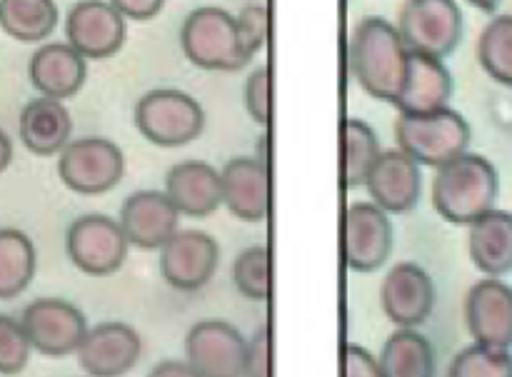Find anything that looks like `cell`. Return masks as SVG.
Segmentation results:
<instances>
[{
  "mask_svg": "<svg viewBox=\"0 0 512 377\" xmlns=\"http://www.w3.org/2000/svg\"><path fill=\"white\" fill-rule=\"evenodd\" d=\"M408 53L398 25L370 15L355 25L348 45V63L360 88L375 100L393 103L403 88Z\"/></svg>",
  "mask_w": 512,
  "mask_h": 377,
  "instance_id": "cell-1",
  "label": "cell"
},
{
  "mask_svg": "<svg viewBox=\"0 0 512 377\" xmlns=\"http://www.w3.org/2000/svg\"><path fill=\"white\" fill-rule=\"evenodd\" d=\"M500 195V175L488 158L463 153L435 168L433 208L453 225H473L495 210Z\"/></svg>",
  "mask_w": 512,
  "mask_h": 377,
  "instance_id": "cell-2",
  "label": "cell"
},
{
  "mask_svg": "<svg viewBox=\"0 0 512 377\" xmlns=\"http://www.w3.org/2000/svg\"><path fill=\"white\" fill-rule=\"evenodd\" d=\"M180 48L195 68L220 70V73H233L253 60L250 50L245 48L235 15L213 5L193 10L183 20Z\"/></svg>",
  "mask_w": 512,
  "mask_h": 377,
  "instance_id": "cell-3",
  "label": "cell"
},
{
  "mask_svg": "<svg viewBox=\"0 0 512 377\" xmlns=\"http://www.w3.org/2000/svg\"><path fill=\"white\" fill-rule=\"evenodd\" d=\"M395 140L418 165L440 168L468 153L473 130L468 120L448 105L430 113H400L395 120Z\"/></svg>",
  "mask_w": 512,
  "mask_h": 377,
  "instance_id": "cell-4",
  "label": "cell"
},
{
  "mask_svg": "<svg viewBox=\"0 0 512 377\" xmlns=\"http://www.w3.org/2000/svg\"><path fill=\"white\" fill-rule=\"evenodd\" d=\"M133 120L148 143L158 148H183L203 135L205 110L183 90L155 88L138 100Z\"/></svg>",
  "mask_w": 512,
  "mask_h": 377,
  "instance_id": "cell-5",
  "label": "cell"
},
{
  "mask_svg": "<svg viewBox=\"0 0 512 377\" xmlns=\"http://www.w3.org/2000/svg\"><path fill=\"white\" fill-rule=\"evenodd\" d=\"M398 33L413 53L445 60L463 40V10L458 0H405Z\"/></svg>",
  "mask_w": 512,
  "mask_h": 377,
  "instance_id": "cell-6",
  "label": "cell"
},
{
  "mask_svg": "<svg viewBox=\"0 0 512 377\" xmlns=\"http://www.w3.org/2000/svg\"><path fill=\"white\" fill-rule=\"evenodd\" d=\"M123 150L108 138L70 140L58 155V175L78 195H103L123 180Z\"/></svg>",
  "mask_w": 512,
  "mask_h": 377,
  "instance_id": "cell-7",
  "label": "cell"
},
{
  "mask_svg": "<svg viewBox=\"0 0 512 377\" xmlns=\"http://www.w3.org/2000/svg\"><path fill=\"white\" fill-rule=\"evenodd\" d=\"M128 238L118 220L108 215H80L65 233L68 258L80 273L108 278L123 268L128 258Z\"/></svg>",
  "mask_w": 512,
  "mask_h": 377,
  "instance_id": "cell-8",
  "label": "cell"
},
{
  "mask_svg": "<svg viewBox=\"0 0 512 377\" xmlns=\"http://www.w3.org/2000/svg\"><path fill=\"white\" fill-rule=\"evenodd\" d=\"M25 333L30 345L45 358H65L78 353L88 335V320L83 310L60 298H38L23 310Z\"/></svg>",
  "mask_w": 512,
  "mask_h": 377,
  "instance_id": "cell-9",
  "label": "cell"
},
{
  "mask_svg": "<svg viewBox=\"0 0 512 377\" xmlns=\"http://www.w3.org/2000/svg\"><path fill=\"white\" fill-rule=\"evenodd\" d=\"M220 265V245L203 230H178L160 248V275L170 288L195 293L213 280Z\"/></svg>",
  "mask_w": 512,
  "mask_h": 377,
  "instance_id": "cell-10",
  "label": "cell"
},
{
  "mask_svg": "<svg viewBox=\"0 0 512 377\" xmlns=\"http://www.w3.org/2000/svg\"><path fill=\"white\" fill-rule=\"evenodd\" d=\"M248 340L225 320H200L185 335V363L200 377H243Z\"/></svg>",
  "mask_w": 512,
  "mask_h": 377,
  "instance_id": "cell-11",
  "label": "cell"
},
{
  "mask_svg": "<svg viewBox=\"0 0 512 377\" xmlns=\"http://www.w3.org/2000/svg\"><path fill=\"white\" fill-rule=\"evenodd\" d=\"M393 253V223L375 203H353L345 210V263L353 273H373Z\"/></svg>",
  "mask_w": 512,
  "mask_h": 377,
  "instance_id": "cell-12",
  "label": "cell"
},
{
  "mask_svg": "<svg viewBox=\"0 0 512 377\" xmlns=\"http://www.w3.org/2000/svg\"><path fill=\"white\" fill-rule=\"evenodd\" d=\"M125 33V18L108 0H80L65 20L68 45L85 60H103L118 53L125 43Z\"/></svg>",
  "mask_w": 512,
  "mask_h": 377,
  "instance_id": "cell-13",
  "label": "cell"
},
{
  "mask_svg": "<svg viewBox=\"0 0 512 377\" xmlns=\"http://www.w3.org/2000/svg\"><path fill=\"white\" fill-rule=\"evenodd\" d=\"M465 325L473 343L512 350V288L500 278H485L465 298Z\"/></svg>",
  "mask_w": 512,
  "mask_h": 377,
  "instance_id": "cell-14",
  "label": "cell"
},
{
  "mask_svg": "<svg viewBox=\"0 0 512 377\" xmlns=\"http://www.w3.org/2000/svg\"><path fill=\"white\" fill-rule=\"evenodd\" d=\"M118 223L133 248L160 250L180 230V213L165 190H138L125 198Z\"/></svg>",
  "mask_w": 512,
  "mask_h": 377,
  "instance_id": "cell-15",
  "label": "cell"
},
{
  "mask_svg": "<svg viewBox=\"0 0 512 377\" xmlns=\"http://www.w3.org/2000/svg\"><path fill=\"white\" fill-rule=\"evenodd\" d=\"M380 303L390 323L415 330L435 308V285L428 270L415 263H398L383 280Z\"/></svg>",
  "mask_w": 512,
  "mask_h": 377,
  "instance_id": "cell-16",
  "label": "cell"
},
{
  "mask_svg": "<svg viewBox=\"0 0 512 377\" xmlns=\"http://www.w3.org/2000/svg\"><path fill=\"white\" fill-rule=\"evenodd\" d=\"M140 353L138 330L125 323H100L88 328L75 355L88 377H123L138 365Z\"/></svg>",
  "mask_w": 512,
  "mask_h": 377,
  "instance_id": "cell-17",
  "label": "cell"
},
{
  "mask_svg": "<svg viewBox=\"0 0 512 377\" xmlns=\"http://www.w3.org/2000/svg\"><path fill=\"white\" fill-rule=\"evenodd\" d=\"M423 165L415 163L400 148L383 150L370 170L365 188L378 208L388 215H405L420 203L423 195Z\"/></svg>",
  "mask_w": 512,
  "mask_h": 377,
  "instance_id": "cell-18",
  "label": "cell"
},
{
  "mask_svg": "<svg viewBox=\"0 0 512 377\" xmlns=\"http://www.w3.org/2000/svg\"><path fill=\"white\" fill-rule=\"evenodd\" d=\"M223 205L243 223H263L270 213V173L258 158H233L220 170Z\"/></svg>",
  "mask_w": 512,
  "mask_h": 377,
  "instance_id": "cell-19",
  "label": "cell"
},
{
  "mask_svg": "<svg viewBox=\"0 0 512 377\" xmlns=\"http://www.w3.org/2000/svg\"><path fill=\"white\" fill-rule=\"evenodd\" d=\"M33 88L43 98L68 100L80 93L88 78V60L68 43L40 45L28 63Z\"/></svg>",
  "mask_w": 512,
  "mask_h": 377,
  "instance_id": "cell-20",
  "label": "cell"
},
{
  "mask_svg": "<svg viewBox=\"0 0 512 377\" xmlns=\"http://www.w3.org/2000/svg\"><path fill=\"white\" fill-rule=\"evenodd\" d=\"M165 195L188 218H208L223 205L220 170L203 160H185L165 175Z\"/></svg>",
  "mask_w": 512,
  "mask_h": 377,
  "instance_id": "cell-21",
  "label": "cell"
},
{
  "mask_svg": "<svg viewBox=\"0 0 512 377\" xmlns=\"http://www.w3.org/2000/svg\"><path fill=\"white\" fill-rule=\"evenodd\" d=\"M453 98V75L440 58L425 53H408L403 88H400L395 108L400 113H430L448 108Z\"/></svg>",
  "mask_w": 512,
  "mask_h": 377,
  "instance_id": "cell-22",
  "label": "cell"
},
{
  "mask_svg": "<svg viewBox=\"0 0 512 377\" xmlns=\"http://www.w3.org/2000/svg\"><path fill=\"white\" fill-rule=\"evenodd\" d=\"M18 135L20 143L33 155H40V158L60 155L73 135V115L65 108L63 100L40 95L20 110Z\"/></svg>",
  "mask_w": 512,
  "mask_h": 377,
  "instance_id": "cell-23",
  "label": "cell"
},
{
  "mask_svg": "<svg viewBox=\"0 0 512 377\" xmlns=\"http://www.w3.org/2000/svg\"><path fill=\"white\" fill-rule=\"evenodd\" d=\"M468 228V250L475 268L488 278L512 273V213L490 210Z\"/></svg>",
  "mask_w": 512,
  "mask_h": 377,
  "instance_id": "cell-24",
  "label": "cell"
},
{
  "mask_svg": "<svg viewBox=\"0 0 512 377\" xmlns=\"http://www.w3.org/2000/svg\"><path fill=\"white\" fill-rule=\"evenodd\" d=\"M378 365L383 377H433V345L418 330L400 328L385 340Z\"/></svg>",
  "mask_w": 512,
  "mask_h": 377,
  "instance_id": "cell-25",
  "label": "cell"
},
{
  "mask_svg": "<svg viewBox=\"0 0 512 377\" xmlns=\"http://www.w3.org/2000/svg\"><path fill=\"white\" fill-rule=\"evenodd\" d=\"M38 270L35 245L23 230L0 228V300H13L28 290Z\"/></svg>",
  "mask_w": 512,
  "mask_h": 377,
  "instance_id": "cell-26",
  "label": "cell"
},
{
  "mask_svg": "<svg viewBox=\"0 0 512 377\" xmlns=\"http://www.w3.org/2000/svg\"><path fill=\"white\" fill-rule=\"evenodd\" d=\"M58 28L55 0H0V30L20 43H40Z\"/></svg>",
  "mask_w": 512,
  "mask_h": 377,
  "instance_id": "cell-27",
  "label": "cell"
},
{
  "mask_svg": "<svg viewBox=\"0 0 512 377\" xmlns=\"http://www.w3.org/2000/svg\"><path fill=\"white\" fill-rule=\"evenodd\" d=\"M478 63L495 83L512 88V13L495 15L478 38Z\"/></svg>",
  "mask_w": 512,
  "mask_h": 377,
  "instance_id": "cell-28",
  "label": "cell"
},
{
  "mask_svg": "<svg viewBox=\"0 0 512 377\" xmlns=\"http://www.w3.org/2000/svg\"><path fill=\"white\" fill-rule=\"evenodd\" d=\"M343 138H345V185L348 188H358L365 185L370 170L378 163L380 153V140L378 133L370 128L365 120L348 118L343 125Z\"/></svg>",
  "mask_w": 512,
  "mask_h": 377,
  "instance_id": "cell-29",
  "label": "cell"
},
{
  "mask_svg": "<svg viewBox=\"0 0 512 377\" xmlns=\"http://www.w3.org/2000/svg\"><path fill=\"white\" fill-rule=\"evenodd\" d=\"M233 283L240 295L263 303L270 298V253L265 245L245 248L233 263Z\"/></svg>",
  "mask_w": 512,
  "mask_h": 377,
  "instance_id": "cell-30",
  "label": "cell"
},
{
  "mask_svg": "<svg viewBox=\"0 0 512 377\" xmlns=\"http://www.w3.org/2000/svg\"><path fill=\"white\" fill-rule=\"evenodd\" d=\"M448 377H512V355L473 343L455 355Z\"/></svg>",
  "mask_w": 512,
  "mask_h": 377,
  "instance_id": "cell-31",
  "label": "cell"
},
{
  "mask_svg": "<svg viewBox=\"0 0 512 377\" xmlns=\"http://www.w3.org/2000/svg\"><path fill=\"white\" fill-rule=\"evenodd\" d=\"M33 345L23 323L0 313V375H18L28 365Z\"/></svg>",
  "mask_w": 512,
  "mask_h": 377,
  "instance_id": "cell-32",
  "label": "cell"
},
{
  "mask_svg": "<svg viewBox=\"0 0 512 377\" xmlns=\"http://www.w3.org/2000/svg\"><path fill=\"white\" fill-rule=\"evenodd\" d=\"M270 90H273V78H270V68L268 65H260L255 68L253 73L248 75L245 80V90H243V100H245V110H248L250 118L260 125V128H268L270 125Z\"/></svg>",
  "mask_w": 512,
  "mask_h": 377,
  "instance_id": "cell-33",
  "label": "cell"
},
{
  "mask_svg": "<svg viewBox=\"0 0 512 377\" xmlns=\"http://www.w3.org/2000/svg\"><path fill=\"white\" fill-rule=\"evenodd\" d=\"M238 20V30L243 35L245 48L250 50V55L260 53L268 43V33H270V15L265 5H248V8L240 10L235 15Z\"/></svg>",
  "mask_w": 512,
  "mask_h": 377,
  "instance_id": "cell-34",
  "label": "cell"
},
{
  "mask_svg": "<svg viewBox=\"0 0 512 377\" xmlns=\"http://www.w3.org/2000/svg\"><path fill=\"white\" fill-rule=\"evenodd\" d=\"M243 377H270V330L260 325L245 345Z\"/></svg>",
  "mask_w": 512,
  "mask_h": 377,
  "instance_id": "cell-35",
  "label": "cell"
},
{
  "mask_svg": "<svg viewBox=\"0 0 512 377\" xmlns=\"http://www.w3.org/2000/svg\"><path fill=\"white\" fill-rule=\"evenodd\" d=\"M343 365L345 377H383L378 360H375L368 350L360 348V345H348V348H345Z\"/></svg>",
  "mask_w": 512,
  "mask_h": 377,
  "instance_id": "cell-36",
  "label": "cell"
},
{
  "mask_svg": "<svg viewBox=\"0 0 512 377\" xmlns=\"http://www.w3.org/2000/svg\"><path fill=\"white\" fill-rule=\"evenodd\" d=\"M125 20H150L163 10L165 0H108Z\"/></svg>",
  "mask_w": 512,
  "mask_h": 377,
  "instance_id": "cell-37",
  "label": "cell"
},
{
  "mask_svg": "<svg viewBox=\"0 0 512 377\" xmlns=\"http://www.w3.org/2000/svg\"><path fill=\"white\" fill-rule=\"evenodd\" d=\"M148 377H200V375L195 373L188 363H180V360H165V363L155 365Z\"/></svg>",
  "mask_w": 512,
  "mask_h": 377,
  "instance_id": "cell-38",
  "label": "cell"
},
{
  "mask_svg": "<svg viewBox=\"0 0 512 377\" xmlns=\"http://www.w3.org/2000/svg\"><path fill=\"white\" fill-rule=\"evenodd\" d=\"M10 163H13V140H10V135L0 128V173L8 170Z\"/></svg>",
  "mask_w": 512,
  "mask_h": 377,
  "instance_id": "cell-39",
  "label": "cell"
},
{
  "mask_svg": "<svg viewBox=\"0 0 512 377\" xmlns=\"http://www.w3.org/2000/svg\"><path fill=\"white\" fill-rule=\"evenodd\" d=\"M468 5H473V8L483 10V13H495L500 5V0H465Z\"/></svg>",
  "mask_w": 512,
  "mask_h": 377,
  "instance_id": "cell-40",
  "label": "cell"
},
{
  "mask_svg": "<svg viewBox=\"0 0 512 377\" xmlns=\"http://www.w3.org/2000/svg\"><path fill=\"white\" fill-rule=\"evenodd\" d=\"M268 143H270V138H268V135H263V138L258 140V145H255V150H260L255 158H258L260 163H265V165H268Z\"/></svg>",
  "mask_w": 512,
  "mask_h": 377,
  "instance_id": "cell-41",
  "label": "cell"
}]
</instances>
